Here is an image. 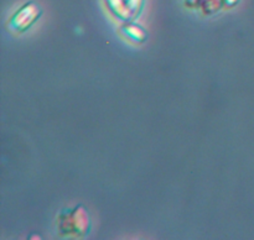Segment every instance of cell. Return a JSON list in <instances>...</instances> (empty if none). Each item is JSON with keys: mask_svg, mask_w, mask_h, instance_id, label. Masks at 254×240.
Here are the masks:
<instances>
[{"mask_svg": "<svg viewBox=\"0 0 254 240\" xmlns=\"http://www.w3.org/2000/svg\"><path fill=\"white\" fill-rule=\"evenodd\" d=\"M143 2H144V0H127V4H128L129 9L131 10V12H133V14H136V12L141 9V6H143Z\"/></svg>", "mask_w": 254, "mask_h": 240, "instance_id": "5b68a950", "label": "cell"}, {"mask_svg": "<svg viewBox=\"0 0 254 240\" xmlns=\"http://www.w3.org/2000/svg\"><path fill=\"white\" fill-rule=\"evenodd\" d=\"M126 30L128 31V34L130 35L131 37L139 40V41H141V40L145 39V32H144L143 30L140 29V27H138V26H127Z\"/></svg>", "mask_w": 254, "mask_h": 240, "instance_id": "277c9868", "label": "cell"}, {"mask_svg": "<svg viewBox=\"0 0 254 240\" xmlns=\"http://www.w3.org/2000/svg\"><path fill=\"white\" fill-rule=\"evenodd\" d=\"M237 1L238 0H223V4L227 5V6H235Z\"/></svg>", "mask_w": 254, "mask_h": 240, "instance_id": "52a82bcc", "label": "cell"}, {"mask_svg": "<svg viewBox=\"0 0 254 240\" xmlns=\"http://www.w3.org/2000/svg\"><path fill=\"white\" fill-rule=\"evenodd\" d=\"M202 0H186V4L188 6H197V5L201 4Z\"/></svg>", "mask_w": 254, "mask_h": 240, "instance_id": "8992f818", "label": "cell"}, {"mask_svg": "<svg viewBox=\"0 0 254 240\" xmlns=\"http://www.w3.org/2000/svg\"><path fill=\"white\" fill-rule=\"evenodd\" d=\"M222 4L223 0H202L200 5L202 6L203 11L207 14H212V12L217 11Z\"/></svg>", "mask_w": 254, "mask_h": 240, "instance_id": "3957f363", "label": "cell"}, {"mask_svg": "<svg viewBox=\"0 0 254 240\" xmlns=\"http://www.w3.org/2000/svg\"><path fill=\"white\" fill-rule=\"evenodd\" d=\"M40 9L36 4L34 2H29V4L24 5L16 14L14 15V17L11 19V25H14L15 27L20 30H24L26 27H29L37 17L40 16Z\"/></svg>", "mask_w": 254, "mask_h": 240, "instance_id": "6da1fadb", "label": "cell"}, {"mask_svg": "<svg viewBox=\"0 0 254 240\" xmlns=\"http://www.w3.org/2000/svg\"><path fill=\"white\" fill-rule=\"evenodd\" d=\"M108 6L111 7L112 11L117 15V16L122 17V19H129L133 15L131 10L129 9L128 4L124 0H106Z\"/></svg>", "mask_w": 254, "mask_h": 240, "instance_id": "7a4b0ae2", "label": "cell"}]
</instances>
